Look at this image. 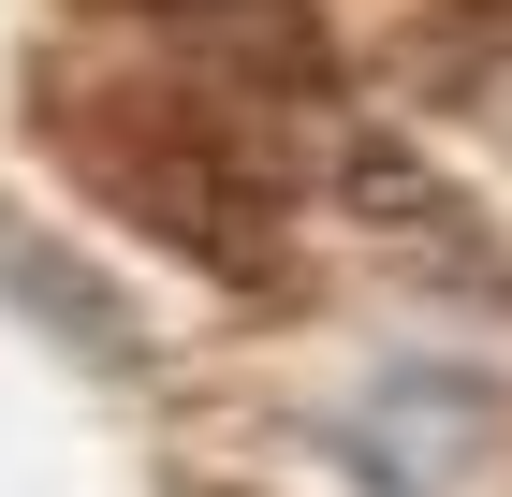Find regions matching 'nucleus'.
Returning <instances> with one entry per match:
<instances>
[{
  "label": "nucleus",
  "mask_w": 512,
  "mask_h": 497,
  "mask_svg": "<svg viewBox=\"0 0 512 497\" xmlns=\"http://www.w3.org/2000/svg\"><path fill=\"white\" fill-rule=\"evenodd\" d=\"M322 176H337V220H366L381 249H410V264H439V278H498V264H483V234H469V205H454V176L410 161L395 132L337 117V132H322Z\"/></svg>",
  "instance_id": "f03ea898"
},
{
  "label": "nucleus",
  "mask_w": 512,
  "mask_h": 497,
  "mask_svg": "<svg viewBox=\"0 0 512 497\" xmlns=\"http://www.w3.org/2000/svg\"><path fill=\"white\" fill-rule=\"evenodd\" d=\"M59 147L103 176V191L132 205L147 234H176L191 264H235L264 278L278 249H293V205H278L264 147L249 132H220L205 103H132V117H59Z\"/></svg>",
  "instance_id": "f257e3e1"
}]
</instances>
